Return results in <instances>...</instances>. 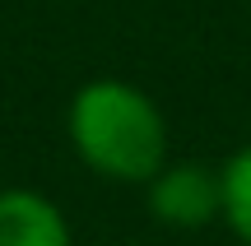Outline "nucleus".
Returning <instances> with one entry per match:
<instances>
[{"label": "nucleus", "mask_w": 251, "mask_h": 246, "mask_svg": "<svg viewBox=\"0 0 251 246\" xmlns=\"http://www.w3.org/2000/svg\"><path fill=\"white\" fill-rule=\"evenodd\" d=\"M219 177H224V219H228V228L251 246V144L237 149V154L219 167Z\"/></svg>", "instance_id": "nucleus-4"}, {"label": "nucleus", "mask_w": 251, "mask_h": 246, "mask_svg": "<svg viewBox=\"0 0 251 246\" xmlns=\"http://www.w3.org/2000/svg\"><path fill=\"white\" fill-rule=\"evenodd\" d=\"M144 200L158 223L196 232L224 219V177H219V167L205 163H163L144 181Z\"/></svg>", "instance_id": "nucleus-2"}, {"label": "nucleus", "mask_w": 251, "mask_h": 246, "mask_svg": "<svg viewBox=\"0 0 251 246\" xmlns=\"http://www.w3.org/2000/svg\"><path fill=\"white\" fill-rule=\"evenodd\" d=\"M70 149L107 181L144 186L168 163V121L130 79H89L65 112Z\"/></svg>", "instance_id": "nucleus-1"}, {"label": "nucleus", "mask_w": 251, "mask_h": 246, "mask_svg": "<svg viewBox=\"0 0 251 246\" xmlns=\"http://www.w3.org/2000/svg\"><path fill=\"white\" fill-rule=\"evenodd\" d=\"M0 246H75L65 214L42 191L9 186L0 191Z\"/></svg>", "instance_id": "nucleus-3"}]
</instances>
